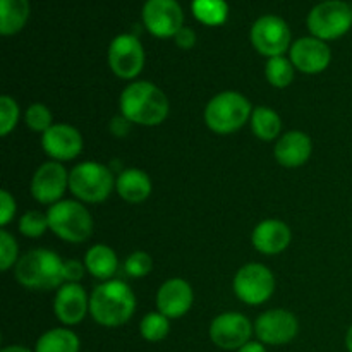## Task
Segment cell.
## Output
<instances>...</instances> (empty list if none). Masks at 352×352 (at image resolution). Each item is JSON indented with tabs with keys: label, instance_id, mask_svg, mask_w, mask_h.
Wrapping results in <instances>:
<instances>
[{
	"label": "cell",
	"instance_id": "20",
	"mask_svg": "<svg viewBox=\"0 0 352 352\" xmlns=\"http://www.w3.org/2000/svg\"><path fill=\"white\" fill-rule=\"evenodd\" d=\"M313 141L302 131H287L275 141L274 157L282 167H302L311 158Z\"/></svg>",
	"mask_w": 352,
	"mask_h": 352
},
{
	"label": "cell",
	"instance_id": "2",
	"mask_svg": "<svg viewBox=\"0 0 352 352\" xmlns=\"http://www.w3.org/2000/svg\"><path fill=\"white\" fill-rule=\"evenodd\" d=\"M119 110L131 124L155 127L165 122L170 103L167 95L151 81H131L120 93Z\"/></svg>",
	"mask_w": 352,
	"mask_h": 352
},
{
	"label": "cell",
	"instance_id": "14",
	"mask_svg": "<svg viewBox=\"0 0 352 352\" xmlns=\"http://www.w3.org/2000/svg\"><path fill=\"white\" fill-rule=\"evenodd\" d=\"M143 23L153 36L174 38L184 28V12L177 0H146Z\"/></svg>",
	"mask_w": 352,
	"mask_h": 352
},
{
	"label": "cell",
	"instance_id": "16",
	"mask_svg": "<svg viewBox=\"0 0 352 352\" xmlns=\"http://www.w3.org/2000/svg\"><path fill=\"white\" fill-rule=\"evenodd\" d=\"M81 133L74 126L55 122L45 134H41V148L55 162H71L82 153Z\"/></svg>",
	"mask_w": 352,
	"mask_h": 352
},
{
	"label": "cell",
	"instance_id": "40",
	"mask_svg": "<svg viewBox=\"0 0 352 352\" xmlns=\"http://www.w3.org/2000/svg\"><path fill=\"white\" fill-rule=\"evenodd\" d=\"M346 349L347 352H352V325L347 329L346 333Z\"/></svg>",
	"mask_w": 352,
	"mask_h": 352
},
{
	"label": "cell",
	"instance_id": "4",
	"mask_svg": "<svg viewBox=\"0 0 352 352\" xmlns=\"http://www.w3.org/2000/svg\"><path fill=\"white\" fill-rule=\"evenodd\" d=\"M254 107L250 100L239 91L227 89L220 91L206 103L205 107V124L212 133L220 136H229L243 129L251 119Z\"/></svg>",
	"mask_w": 352,
	"mask_h": 352
},
{
	"label": "cell",
	"instance_id": "35",
	"mask_svg": "<svg viewBox=\"0 0 352 352\" xmlns=\"http://www.w3.org/2000/svg\"><path fill=\"white\" fill-rule=\"evenodd\" d=\"M85 261L79 260H67L64 261V280L71 284H79L81 278L85 277Z\"/></svg>",
	"mask_w": 352,
	"mask_h": 352
},
{
	"label": "cell",
	"instance_id": "37",
	"mask_svg": "<svg viewBox=\"0 0 352 352\" xmlns=\"http://www.w3.org/2000/svg\"><path fill=\"white\" fill-rule=\"evenodd\" d=\"M131 126H133V124H131L126 117L119 116L110 122V131H112L117 138H124L126 134H129Z\"/></svg>",
	"mask_w": 352,
	"mask_h": 352
},
{
	"label": "cell",
	"instance_id": "18",
	"mask_svg": "<svg viewBox=\"0 0 352 352\" xmlns=\"http://www.w3.org/2000/svg\"><path fill=\"white\" fill-rule=\"evenodd\" d=\"M195 302V292L191 284L184 278H168L157 292V311L168 320L182 318L189 313Z\"/></svg>",
	"mask_w": 352,
	"mask_h": 352
},
{
	"label": "cell",
	"instance_id": "33",
	"mask_svg": "<svg viewBox=\"0 0 352 352\" xmlns=\"http://www.w3.org/2000/svg\"><path fill=\"white\" fill-rule=\"evenodd\" d=\"M153 270V258L146 251H134L124 261V272L133 278H143Z\"/></svg>",
	"mask_w": 352,
	"mask_h": 352
},
{
	"label": "cell",
	"instance_id": "6",
	"mask_svg": "<svg viewBox=\"0 0 352 352\" xmlns=\"http://www.w3.org/2000/svg\"><path fill=\"white\" fill-rule=\"evenodd\" d=\"M50 230L65 243L81 244L93 234V217L89 210L78 199H62L48 208Z\"/></svg>",
	"mask_w": 352,
	"mask_h": 352
},
{
	"label": "cell",
	"instance_id": "30",
	"mask_svg": "<svg viewBox=\"0 0 352 352\" xmlns=\"http://www.w3.org/2000/svg\"><path fill=\"white\" fill-rule=\"evenodd\" d=\"M17 227H19V232L24 237H30V239H38L47 230H50L47 213H41L38 210H30V212L24 213L19 219V226Z\"/></svg>",
	"mask_w": 352,
	"mask_h": 352
},
{
	"label": "cell",
	"instance_id": "38",
	"mask_svg": "<svg viewBox=\"0 0 352 352\" xmlns=\"http://www.w3.org/2000/svg\"><path fill=\"white\" fill-rule=\"evenodd\" d=\"M236 352H267V346H265V344H261L260 340H250L246 346H243L239 351H236Z\"/></svg>",
	"mask_w": 352,
	"mask_h": 352
},
{
	"label": "cell",
	"instance_id": "34",
	"mask_svg": "<svg viewBox=\"0 0 352 352\" xmlns=\"http://www.w3.org/2000/svg\"><path fill=\"white\" fill-rule=\"evenodd\" d=\"M16 199L10 195L7 189L0 191V227L6 229L10 222H12L14 215H16Z\"/></svg>",
	"mask_w": 352,
	"mask_h": 352
},
{
	"label": "cell",
	"instance_id": "29",
	"mask_svg": "<svg viewBox=\"0 0 352 352\" xmlns=\"http://www.w3.org/2000/svg\"><path fill=\"white\" fill-rule=\"evenodd\" d=\"M24 124L33 133L45 134L55 122L50 109L45 103H31L26 109V112H24Z\"/></svg>",
	"mask_w": 352,
	"mask_h": 352
},
{
	"label": "cell",
	"instance_id": "25",
	"mask_svg": "<svg viewBox=\"0 0 352 352\" xmlns=\"http://www.w3.org/2000/svg\"><path fill=\"white\" fill-rule=\"evenodd\" d=\"M250 126L254 136L261 141H277L282 136V119L270 107H254Z\"/></svg>",
	"mask_w": 352,
	"mask_h": 352
},
{
	"label": "cell",
	"instance_id": "12",
	"mask_svg": "<svg viewBox=\"0 0 352 352\" xmlns=\"http://www.w3.org/2000/svg\"><path fill=\"white\" fill-rule=\"evenodd\" d=\"M298 333V316L287 309H268L254 320V336L265 346H285L291 344Z\"/></svg>",
	"mask_w": 352,
	"mask_h": 352
},
{
	"label": "cell",
	"instance_id": "23",
	"mask_svg": "<svg viewBox=\"0 0 352 352\" xmlns=\"http://www.w3.org/2000/svg\"><path fill=\"white\" fill-rule=\"evenodd\" d=\"M34 352H81V340L69 327H57L38 337Z\"/></svg>",
	"mask_w": 352,
	"mask_h": 352
},
{
	"label": "cell",
	"instance_id": "19",
	"mask_svg": "<svg viewBox=\"0 0 352 352\" xmlns=\"http://www.w3.org/2000/svg\"><path fill=\"white\" fill-rule=\"evenodd\" d=\"M292 230L284 220L267 219L261 220L251 234V243L254 250L267 256L280 254L291 246Z\"/></svg>",
	"mask_w": 352,
	"mask_h": 352
},
{
	"label": "cell",
	"instance_id": "17",
	"mask_svg": "<svg viewBox=\"0 0 352 352\" xmlns=\"http://www.w3.org/2000/svg\"><path fill=\"white\" fill-rule=\"evenodd\" d=\"M54 313L64 327L79 325L89 315V296L81 284L65 282L57 289Z\"/></svg>",
	"mask_w": 352,
	"mask_h": 352
},
{
	"label": "cell",
	"instance_id": "7",
	"mask_svg": "<svg viewBox=\"0 0 352 352\" xmlns=\"http://www.w3.org/2000/svg\"><path fill=\"white\" fill-rule=\"evenodd\" d=\"M306 23L311 36L323 41L339 40L352 28V7L344 0H323L309 10Z\"/></svg>",
	"mask_w": 352,
	"mask_h": 352
},
{
	"label": "cell",
	"instance_id": "11",
	"mask_svg": "<svg viewBox=\"0 0 352 352\" xmlns=\"http://www.w3.org/2000/svg\"><path fill=\"white\" fill-rule=\"evenodd\" d=\"M208 336L219 349L239 351L254 336V323L243 313L227 311L212 320Z\"/></svg>",
	"mask_w": 352,
	"mask_h": 352
},
{
	"label": "cell",
	"instance_id": "8",
	"mask_svg": "<svg viewBox=\"0 0 352 352\" xmlns=\"http://www.w3.org/2000/svg\"><path fill=\"white\" fill-rule=\"evenodd\" d=\"M232 289L244 305H265L275 292V275L267 265L248 263L234 275Z\"/></svg>",
	"mask_w": 352,
	"mask_h": 352
},
{
	"label": "cell",
	"instance_id": "22",
	"mask_svg": "<svg viewBox=\"0 0 352 352\" xmlns=\"http://www.w3.org/2000/svg\"><path fill=\"white\" fill-rule=\"evenodd\" d=\"M85 267L91 277L107 282L112 280L119 270V258L116 251L107 244H95L85 254Z\"/></svg>",
	"mask_w": 352,
	"mask_h": 352
},
{
	"label": "cell",
	"instance_id": "28",
	"mask_svg": "<svg viewBox=\"0 0 352 352\" xmlns=\"http://www.w3.org/2000/svg\"><path fill=\"white\" fill-rule=\"evenodd\" d=\"M140 333L146 342H162L170 333V320L162 315L160 311H150L141 318Z\"/></svg>",
	"mask_w": 352,
	"mask_h": 352
},
{
	"label": "cell",
	"instance_id": "39",
	"mask_svg": "<svg viewBox=\"0 0 352 352\" xmlns=\"http://www.w3.org/2000/svg\"><path fill=\"white\" fill-rule=\"evenodd\" d=\"M0 352H34V351L28 349V347H24V346H17V344H14V346L3 347Z\"/></svg>",
	"mask_w": 352,
	"mask_h": 352
},
{
	"label": "cell",
	"instance_id": "26",
	"mask_svg": "<svg viewBox=\"0 0 352 352\" xmlns=\"http://www.w3.org/2000/svg\"><path fill=\"white\" fill-rule=\"evenodd\" d=\"M192 16L205 26H222L229 17L226 0H192Z\"/></svg>",
	"mask_w": 352,
	"mask_h": 352
},
{
	"label": "cell",
	"instance_id": "24",
	"mask_svg": "<svg viewBox=\"0 0 352 352\" xmlns=\"http://www.w3.org/2000/svg\"><path fill=\"white\" fill-rule=\"evenodd\" d=\"M30 0H0V33L17 34L30 19Z\"/></svg>",
	"mask_w": 352,
	"mask_h": 352
},
{
	"label": "cell",
	"instance_id": "36",
	"mask_svg": "<svg viewBox=\"0 0 352 352\" xmlns=\"http://www.w3.org/2000/svg\"><path fill=\"white\" fill-rule=\"evenodd\" d=\"M174 41L179 48H182V50H189V48H192L196 45L195 30H191V28L188 26L181 28L179 33L174 36Z\"/></svg>",
	"mask_w": 352,
	"mask_h": 352
},
{
	"label": "cell",
	"instance_id": "9",
	"mask_svg": "<svg viewBox=\"0 0 352 352\" xmlns=\"http://www.w3.org/2000/svg\"><path fill=\"white\" fill-rule=\"evenodd\" d=\"M251 43L263 57H282L292 47L291 28L275 14L261 16L251 26Z\"/></svg>",
	"mask_w": 352,
	"mask_h": 352
},
{
	"label": "cell",
	"instance_id": "13",
	"mask_svg": "<svg viewBox=\"0 0 352 352\" xmlns=\"http://www.w3.org/2000/svg\"><path fill=\"white\" fill-rule=\"evenodd\" d=\"M31 196L40 205H55L62 201V196L69 189V172L64 164L48 160L34 170L31 177Z\"/></svg>",
	"mask_w": 352,
	"mask_h": 352
},
{
	"label": "cell",
	"instance_id": "32",
	"mask_svg": "<svg viewBox=\"0 0 352 352\" xmlns=\"http://www.w3.org/2000/svg\"><path fill=\"white\" fill-rule=\"evenodd\" d=\"M19 261V246L7 229L0 230V270L7 272Z\"/></svg>",
	"mask_w": 352,
	"mask_h": 352
},
{
	"label": "cell",
	"instance_id": "10",
	"mask_svg": "<svg viewBox=\"0 0 352 352\" xmlns=\"http://www.w3.org/2000/svg\"><path fill=\"white\" fill-rule=\"evenodd\" d=\"M109 67L117 78L133 81L141 74L144 67V48L138 36L129 33L117 34L109 47L107 54Z\"/></svg>",
	"mask_w": 352,
	"mask_h": 352
},
{
	"label": "cell",
	"instance_id": "5",
	"mask_svg": "<svg viewBox=\"0 0 352 352\" xmlns=\"http://www.w3.org/2000/svg\"><path fill=\"white\" fill-rule=\"evenodd\" d=\"M116 189V177L107 165L100 162H82L69 172V191L78 201L103 203Z\"/></svg>",
	"mask_w": 352,
	"mask_h": 352
},
{
	"label": "cell",
	"instance_id": "31",
	"mask_svg": "<svg viewBox=\"0 0 352 352\" xmlns=\"http://www.w3.org/2000/svg\"><path fill=\"white\" fill-rule=\"evenodd\" d=\"M19 103L9 95L0 96V136H9L19 122Z\"/></svg>",
	"mask_w": 352,
	"mask_h": 352
},
{
	"label": "cell",
	"instance_id": "27",
	"mask_svg": "<svg viewBox=\"0 0 352 352\" xmlns=\"http://www.w3.org/2000/svg\"><path fill=\"white\" fill-rule=\"evenodd\" d=\"M296 67L292 65L291 58L287 57H272L267 60L265 65V78H267L268 85L274 86V88L284 89L287 86H291V82L294 81Z\"/></svg>",
	"mask_w": 352,
	"mask_h": 352
},
{
	"label": "cell",
	"instance_id": "3",
	"mask_svg": "<svg viewBox=\"0 0 352 352\" xmlns=\"http://www.w3.org/2000/svg\"><path fill=\"white\" fill-rule=\"evenodd\" d=\"M14 275L30 291H54L65 284L64 260L55 251L43 248L31 250L19 258Z\"/></svg>",
	"mask_w": 352,
	"mask_h": 352
},
{
	"label": "cell",
	"instance_id": "21",
	"mask_svg": "<svg viewBox=\"0 0 352 352\" xmlns=\"http://www.w3.org/2000/svg\"><path fill=\"white\" fill-rule=\"evenodd\" d=\"M116 191L120 199L131 205H140L153 191L150 175L141 168H126L116 177Z\"/></svg>",
	"mask_w": 352,
	"mask_h": 352
},
{
	"label": "cell",
	"instance_id": "1",
	"mask_svg": "<svg viewBox=\"0 0 352 352\" xmlns=\"http://www.w3.org/2000/svg\"><path fill=\"white\" fill-rule=\"evenodd\" d=\"M136 294L124 280L102 282L89 294V316L105 329H117L131 322L136 313Z\"/></svg>",
	"mask_w": 352,
	"mask_h": 352
},
{
	"label": "cell",
	"instance_id": "15",
	"mask_svg": "<svg viewBox=\"0 0 352 352\" xmlns=\"http://www.w3.org/2000/svg\"><path fill=\"white\" fill-rule=\"evenodd\" d=\"M289 58L296 71L302 74H320L327 71L332 62V50L329 43L315 36H302L292 43Z\"/></svg>",
	"mask_w": 352,
	"mask_h": 352
}]
</instances>
